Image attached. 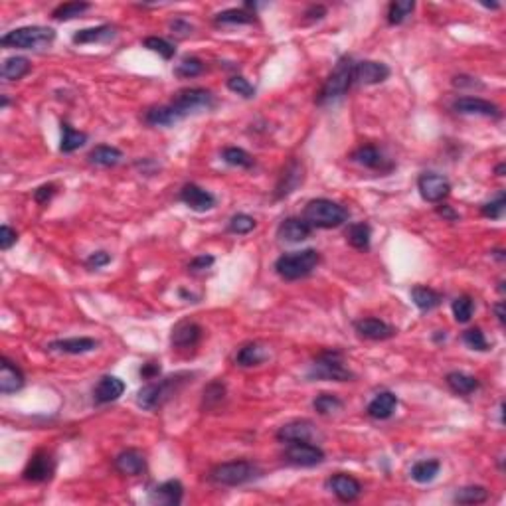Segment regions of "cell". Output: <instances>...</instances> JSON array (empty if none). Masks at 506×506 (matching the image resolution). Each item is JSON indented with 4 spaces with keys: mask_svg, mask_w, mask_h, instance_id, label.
<instances>
[{
    "mask_svg": "<svg viewBox=\"0 0 506 506\" xmlns=\"http://www.w3.org/2000/svg\"><path fill=\"white\" fill-rule=\"evenodd\" d=\"M492 311H495V315H497V320L500 322V327H505L506 325V315H505V301H498L492 305Z\"/></svg>",
    "mask_w": 506,
    "mask_h": 506,
    "instance_id": "94428289",
    "label": "cell"
},
{
    "mask_svg": "<svg viewBox=\"0 0 506 506\" xmlns=\"http://www.w3.org/2000/svg\"><path fill=\"white\" fill-rule=\"evenodd\" d=\"M142 46H144L147 50H151V52L159 53L162 60H172V58L176 56V48H174V44L169 42V40H164V38H159V36H149V38H144V40H142Z\"/></svg>",
    "mask_w": 506,
    "mask_h": 506,
    "instance_id": "f6af8a7d",
    "label": "cell"
},
{
    "mask_svg": "<svg viewBox=\"0 0 506 506\" xmlns=\"http://www.w3.org/2000/svg\"><path fill=\"white\" fill-rule=\"evenodd\" d=\"M492 255L497 259H500V261H505V255H502V249H497V251H492Z\"/></svg>",
    "mask_w": 506,
    "mask_h": 506,
    "instance_id": "03108f58",
    "label": "cell"
},
{
    "mask_svg": "<svg viewBox=\"0 0 506 506\" xmlns=\"http://www.w3.org/2000/svg\"><path fill=\"white\" fill-rule=\"evenodd\" d=\"M436 212L439 218H443L445 222H459V220H461V214L457 212V210H453V206L443 204V202L437 206Z\"/></svg>",
    "mask_w": 506,
    "mask_h": 506,
    "instance_id": "9f6ffc18",
    "label": "cell"
},
{
    "mask_svg": "<svg viewBox=\"0 0 506 506\" xmlns=\"http://www.w3.org/2000/svg\"><path fill=\"white\" fill-rule=\"evenodd\" d=\"M269 360V348L261 342H246L236 354V364L241 368H253Z\"/></svg>",
    "mask_w": 506,
    "mask_h": 506,
    "instance_id": "f1b7e54d",
    "label": "cell"
},
{
    "mask_svg": "<svg viewBox=\"0 0 506 506\" xmlns=\"http://www.w3.org/2000/svg\"><path fill=\"white\" fill-rule=\"evenodd\" d=\"M16 241L18 231L12 230L9 223H2V228H0V249H2V251H9Z\"/></svg>",
    "mask_w": 506,
    "mask_h": 506,
    "instance_id": "f5cc1de1",
    "label": "cell"
},
{
    "mask_svg": "<svg viewBox=\"0 0 506 506\" xmlns=\"http://www.w3.org/2000/svg\"><path fill=\"white\" fill-rule=\"evenodd\" d=\"M214 255H210V253H200V255H196V258L190 259V263H188V269L190 271H194V273H198V271H206V269H210V267L214 265Z\"/></svg>",
    "mask_w": 506,
    "mask_h": 506,
    "instance_id": "db71d44e",
    "label": "cell"
},
{
    "mask_svg": "<svg viewBox=\"0 0 506 506\" xmlns=\"http://www.w3.org/2000/svg\"><path fill=\"white\" fill-rule=\"evenodd\" d=\"M56 194H58V186L50 182V184H42V186L36 188L34 200L38 202V204H48Z\"/></svg>",
    "mask_w": 506,
    "mask_h": 506,
    "instance_id": "11a10c76",
    "label": "cell"
},
{
    "mask_svg": "<svg viewBox=\"0 0 506 506\" xmlns=\"http://www.w3.org/2000/svg\"><path fill=\"white\" fill-rule=\"evenodd\" d=\"M226 400V384L220 380H214L204 388V396H202V408L204 409H216L222 401Z\"/></svg>",
    "mask_w": 506,
    "mask_h": 506,
    "instance_id": "b9f144b4",
    "label": "cell"
},
{
    "mask_svg": "<svg viewBox=\"0 0 506 506\" xmlns=\"http://www.w3.org/2000/svg\"><path fill=\"white\" fill-rule=\"evenodd\" d=\"M24 384H26L24 372L10 358L2 356V360H0V394H4V396L16 394L24 388Z\"/></svg>",
    "mask_w": 506,
    "mask_h": 506,
    "instance_id": "603a6c76",
    "label": "cell"
},
{
    "mask_svg": "<svg viewBox=\"0 0 506 506\" xmlns=\"http://www.w3.org/2000/svg\"><path fill=\"white\" fill-rule=\"evenodd\" d=\"M312 233V226L305 218H285L277 228V238L285 243H301Z\"/></svg>",
    "mask_w": 506,
    "mask_h": 506,
    "instance_id": "cb8c5ba5",
    "label": "cell"
},
{
    "mask_svg": "<svg viewBox=\"0 0 506 506\" xmlns=\"http://www.w3.org/2000/svg\"><path fill=\"white\" fill-rule=\"evenodd\" d=\"M192 376L194 374L176 372L162 378V380H157V382H149L147 386H142L137 394V404L147 411H154V409L162 408L172 396H176L178 391L192 380Z\"/></svg>",
    "mask_w": 506,
    "mask_h": 506,
    "instance_id": "6da1fadb",
    "label": "cell"
},
{
    "mask_svg": "<svg viewBox=\"0 0 506 506\" xmlns=\"http://www.w3.org/2000/svg\"><path fill=\"white\" fill-rule=\"evenodd\" d=\"M202 71H204V62H202L200 58H194V56L184 58V60L178 63L176 68H174V73H176L178 78H182V80H192V78H198Z\"/></svg>",
    "mask_w": 506,
    "mask_h": 506,
    "instance_id": "7dc6e473",
    "label": "cell"
},
{
    "mask_svg": "<svg viewBox=\"0 0 506 506\" xmlns=\"http://www.w3.org/2000/svg\"><path fill=\"white\" fill-rule=\"evenodd\" d=\"M391 70L382 62L362 60L354 65V83L360 85H378L390 78Z\"/></svg>",
    "mask_w": 506,
    "mask_h": 506,
    "instance_id": "ac0fdd59",
    "label": "cell"
},
{
    "mask_svg": "<svg viewBox=\"0 0 506 506\" xmlns=\"http://www.w3.org/2000/svg\"><path fill=\"white\" fill-rule=\"evenodd\" d=\"M451 311H453L455 320L459 325H467L473 319V311H475V301H473L469 295H461L457 297L451 305Z\"/></svg>",
    "mask_w": 506,
    "mask_h": 506,
    "instance_id": "bcb514c9",
    "label": "cell"
},
{
    "mask_svg": "<svg viewBox=\"0 0 506 506\" xmlns=\"http://www.w3.org/2000/svg\"><path fill=\"white\" fill-rule=\"evenodd\" d=\"M117 30L115 26L111 24H101V26H93V28H83L80 32L71 36V42L78 46H85V44H107L111 40H115Z\"/></svg>",
    "mask_w": 506,
    "mask_h": 506,
    "instance_id": "4316f807",
    "label": "cell"
},
{
    "mask_svg": "<svg viewBox=\"0 0 506 506\" xmlns=\"http://www.w3.org/2000/svg\"><path fill=\"white\" fill-rule=\"evenodd\" d=\"M453 111L459 115H480V117H492L498 119L500 117V109L495 103H490L487 99L483 97H459L453 101Z\"/></svg>",
    "mask_w": 506,
    "mask_h": 506,
    "instance_id": "d6986e66",
    "label": "cell"
},
{
    "mask_svg": "<svg viewBox=\"0 0 506 506\" xmlns=\"http://www.w3.org/2000/svg\"><path fill=\"white\" fill-rule=\"evenodd\" d=\"M182 498H184V487L178 479L164 480L152 490H149V500L152 505L178 506L182 502Z\"/></svg>",
    "mask_w": 506,
    "mask_h": 506,
    "instance_id": "7402d4cb",
    "label": "cell"
},
{
    "mask_svg": "<svg viewBox=\"0 0 506 506\" xmlns=\"http://www.w3.org/2000/svg\"><path fill=\"white\" fill-rule=\"evenodd\" d=\"M354 330L358 332V337L366 338V340H388L398 334V330L394 329L391 325H388L386 320L376 319V317H364V319L354 320Z\"/></svg>",
    "mask_w": 506,
    "mask_h": 506,
    "instance_id": "e0dca14e",
    "label": "cell"
},
{
    "mask_svg": "<svg viewBox=\"0 0 506 506\" xmlns=\"http://www.w3.org/2000/svg\"><path fill=\"white\" fill-rule=\"evenodd\" d=\"M445 382L449 386V390L459 394V396H471L480 388V382L475 376H469L465 372H449L445 376Z\"/></svg>",
    "mask_w": 506,
    "mask_h": 506,
    "instance_id": "836d02e7",
    "label": "cell"
},
{
    "mask_svg": "<svg viewBox=\"0 0 506 506\" xmlns=\"http://www.w3.org/2000/svg\"><path fill=\"white\" fill-rule=\"evenodd\" d=\"M170 30H172V34H178V36H188L192 34V24H188L186 20H182V18H176V20H172L170 22Z\"/></svg>",
    "mask_w": 506,
    "mask_h": 506,
    "instance_id": "6f0895ef",
    "label": "cell"
},
{
    "mask_svg": "<svg viewBox=\"0 0 506 506\" xmlns=\"http://www.w3.org/2000/svg\"><path fill=\"white\" fill-rule=\"evenodd\" d=\"M204 330L194 320H180L170 332V344L178 350H188L200 344Z\"/></svg>",
    "mask_w": 506,
    "mask_h": 506,
    "instance_id": "2e32d148",
    "label": "cell"
},
{
    "mask_svg": "<svg viewBox=\"0 0 506 506\" xmlns=\"http://www.w3.org/2000/svg\"><path fill=\"white\" fill-rule=\"evenodd\" d=\"M178 198H180L182 204H186L188 208L194 210V212H210V210H214L216 204H218L216 196H214L210 190L198 186V184H192V182L182 186Z\"/></svg>",
    "mask_w": 506,
    "mask_h": 506,
    "instance_id": "5bb4252c",
    "label": "cell"
},
{
    "mask_svg": "<svg viewBox=\"0 0 506 506\" xmlns=\"http://www.w3.org/2000/svg\"><path fill=\"white\" fill-rule=\"evenodd\" d=\"M311 380H325V382H350L354 380V372L344 364V354L337 348H329L317 354L312 360L309 374Z\"/></svg>",
    "mask_w": 506,
    "mask_h": 506,
    "instance_id": "277c9868",
    "label": "cell"
},
{
    "mask_svg": "<svg viewBox=\"0 0 506 506\" xmlns=\"http://www.w3.org/2000/svg\"><path fill=\"white\" fill-rule=\"evenodd\" d=\"M216 105V97L210 89L206 88H188L180 89L176 95L172 97L169 107L170 115L174 119V125L180 123L182 119L194 115V113H202V111H210Z\"/></svg>",
    "mask_w": 506,
    "mask_h": 506,
    "instance_id": "3957f363",
    "label": "cell"
},
{
    "mask_svg": "<svg viewBox=\"0 0 506 506\" xmlns=\"http://www.w3.org/2000/svg\"><path fill=\"white\" fill-rule=\"evenodd\" d=\"M53 473H56V461H53L52 453L40 449L28 459L26 467L22 471V479L26 483H48V480H52Z\"/></svg>",
    "mask_w": 506,
    "mask_h": 506,
    "instance_id": "8fae6325",
    "label": "cell"
},
{
    "mask_svg": "<svg viewBox=\"0 0 506 506\" xmlns=\"http://www.w3.org/2000/svg\"><path fill=\"white\" fill-rule=\"evenodd\" d=\"M347 241L350 243V248L358 249V251H368L370 243H372V228L366 222L350 223L347 230Z\"/></svg>",
    "mask_w": 506,
    "mask_h": 506,
    "instance_id": "e575fe53",
    "label": "cell"
},
{
    "mask_svg": "<svg viewBox=\"0 0 506 506\" xmlns=\"http://www.w3.org/2000/svg\"><path fill=\"white\" fill-rule=\"evenodd\" d=\"M159 374H160V364H157V362H147V364H142L141 376L144 378V380H157Z\"/></svg>",
    "mask_w": 506,
    "mask_h": 506,
    "instance_id": "91938a15",
    "label": "cell"
},
{
    "mask_svg": "<svg viewBox=\"0 0 506 506\" xmlns=\"http://www.w3.org/2000/svg\"><path fill=\"white\" fill-rule=\"evenodd\" d=\"M305 182V164L299 159H291L281 170L279 180L275 184L273 198L275 200H285L287 196H291Z\"/></svg>",
    "mask_w": 506,
    "mask_h": 506,
    "instance_id": "30bf717a",
    "label": "cell"
},
{
    "mask_svg": "<svg viewBox=\"0 0 506 506\" xmlns=\"http://www.w3.org/2000/svg\"><path fill=\"white\" fill-rule=\"evenodd\" d=\"M495 172H497V176H505V162H502V164H498L497 169H495Z\"/></svg>",
    "mask_w": 506,
    "mask_h": 506,
    "instance_id": "e7e4bbea",
    "label": "cell"
},
{
    "mask_svg": "<svg viewBox=\"0 0 506 506\" xmlns=\"http://www.w3.org/2000/svg\"><path fill=\"white\" fill-rule=\"evenodd\" d=\"M463 80H465V78H463ZM463 80H461V78H455V81H453L455 88H459V85H465V81H463ZM467 85H479V88H480L479 81L473 80V78H471V81H467Z\"/></svg>",
    "mask_w": 506,
    "mask_h": 506,
    "instance_id": "6125c7cd",
    "label": "cell"
},
{
    "mask_svg": "<svg viewBox=\"0 0 506 506\" xmlns=\"http://www.w3.org/2000/svg\"><path fill=\"white\" fill-rule=\"evenodd\" d=\"M396 408H398V396H396L394 391H380V394H376V398L368 404L366 413L372 419L384 421V419H390L391 416H394Z\"/></svg>",
    "mask_w": 506,
    "mask_h": 506,
    "instance_id": "83f0119b",
    "label": "cell"
},
{
    "mask_svg": "<svg viewBox=\"0 0 506 506\" xmlns=\"http://www.w3.org/2000/svg\"><path fill=\"white\" fill-rule=\"evenodd\" d=\"M411 301L421 312H429L443 302V295L426 285H416L411 287Z\"/></svg>",
    "mask_w": 506,
    "mask_h": 506,
    "instance_id": "4dcf8cb0",
    "label": "cell"
},
{
    "mask_svg": "<svg viewBox=\"0 0 506 506\" xmlns=\"http://www.w3.org/2000/svg\"><path fill=\"white\" fill-rule=\"evenodd\" d=\"M327 487L332 490V495L342 500V502H354L356 498L362 495V485L360 480L354 479L352 475H347V473H337L332 475L327 483Z\"/></svg>",
    "mask_w": 506,
    "mask_h": 506,
    "instance_id": "ffe728a7",
    "label": "cell"
},
{
    "mask_svg": "<svg viewBox=\"0 0 506 506\" xmlns=\"http://www.w3.org/2000/svg\"><path fill=\"white\" fill-rule=\"evenodd\" d=\"M89 164L99 167V169H113L121 160H123V151L111 147V144H97L95 149H91L88 154Z\"/></svg>",
    "mask_w": 506,
    "mask_h": 506,
    "instance_id": "f546056e",
    "label": "cell"
},
{
    "mask_svg": "<svg viewBox=\"0 0 506 506\" xmlns=\"http://www.w3.org/2000/svg\"><path fill=\"white\" fill-rule=\"evenodd\" d=\"M354 65L356 62L350 56H342L338 60L334 70L330 71V75L315 99L317 105H330L347 95L348 89L354 85Z\"/></svg>",
    "mask_w": 506,
    "mask_h": 506,
    "instance_id": "7a4b0ae2",
    "label": "cell"
},
{
    "mask_svg": "<svg viewBox=\"0 0 506 506\" xmlns=\"http://www.w3.org/2000/svg\"><path fill=\"white\" fill-rule=\"evenodd\" d=\"M413 10H416V2L413 0H396V2H391L390 9H388V24L400 26L413 14Z\"/></svg>",
    "mask_w": 506,
    "mask_h": 506,
    "instance_id": "ab89813d",
    "label": "cell"
},
{
    "mask_svg": "<svg viewBox=\"0 0 506 506\" xmlns=\"http://www.w3.org/2000/svg\"><path fill=\"white\" fill-rule=\"evenodd\" d=\"M439 471H441V461L439 459H423V461H418L411 467L409 475L419 485H429L437 479Z\"/></svg>",
    "mask_w": 506,
    "mask_h": 506,
    "instance_id": "d590c367",
    "label": "cell"
},
{
    "mask_svg": "<svg viewBox=\"0 0 506 506\" xmlns=\"http://www.w3.org/2000/svg\"><path fill=\"white\" fill-rule=\"evenodd\" d=\"M88 10H91V4H89V2H63V4L53 9L52 18L53 20H58V22H68V20L81 16V14L88 12Z\"/></svg>",
    "mask_w": 506,
    "mask_h": 506,
    "instance_id": "60d3db41",
    "label": "cell"
},
{
    "mask_svg": "<svg viewBox=\"0 0 506 506\" xmlns=\"http://www.w3.org/2000/svg\"><path fill=\"white\" fill-rule=\"evenodd\" d=\"M253 22H255V12H248L246 9L222 10L214 18L216 26H248Z\"/></svg>",
    "mask_w": 506,
    "mask_h": 506,
    "instance_id": "d6a6232c",
    "label": "cell"
},
{
    "mask_svg": "<svg viewBox=\"0 0 506 506\" xmlns=\"http://www.w3.org/2000/svg\"><path fill=\"white\" fill-rule=\"evenodd\" d=\"M226 85H228V89H230L231 93H236V95H240V97L243 99L255 97V88H253L243 75H231Z\"/></svg>",
    "mask_w": 506,
    "mask_h": 506,
    "instance_id": "681fc988",
    "label": "cell"
},
{
    "mask_svg": "<svg viewBox=\"0 0 506 506\" xmlns=\"http://www.w3.org/2000/svg\"><path fill=\"white\" fill-rule=\"evenodd\" d=\"M320 253L317 249L307 248L301 251L283 253L275 261V273L285 281H299L309 277L319 267Z\"/></svg>",
    "mask_w": 506,
    "mask_h": 506,
    "instance_id": "5b68a950",
    "label": "cell"
},
{
    "mask_svg": "<svg viewBox=\"0 0 506 506\" xmlns=\"http://www.w3.org/2000/svg\"><path fill=\"white\" fill-rule=\"evenodd\" d=\"M283 461L293 465V467H317L320 463H325V451L317 443L311 441H293L287 443L283 451Z\"/></svg>",
    "mask_w": 506,
    "mask_h": 506,
    "instance_id": "9c48e42d",
    "label": "cell"
},
{
    "mask_svg": "<svg viewBox=\"0 0 506 506\" xmlns=\"http://www.w3.org/2000/svg\"><path fill=\"white\" fill-rule=\"evenodd\" d=\"M350 160L364 167V169L370 170H378V172H390L394 170V162L390 159L384 157V152L374 147V144H362L358 147L352 154H350Z\"/></svg>",
    "mask_w": 506,
    "mask_h": 506,
    "instance_id": "9a60e30c",
    "label": "cell"
},
{
    "mask_svg": "<svg viewBox=\"0 0 506 506\" xmlns=\"http://www.w3.org/2000/svg\"><path fill=\"white\" fill-rule=\"evenodd\" d=\"M53 40H56L53 28L22 26L2 36L0 44L4 48H18V50H44L53 44Z\"/></svg>",
    "mask_w": 506,
    "mask_h": 506,
    "instance_id": "ba28073f",
    "label": "cell"
},
{
    "mask_svg": "<svg viewBox=\"0 0 506 506\" xmlns=\"http://www.w3.org/2000/svg\"><path fill=\"white\" fill-rule=\"evenodd\" d=\"M418 190L421 198L429 204H441L447 196L451 194L449 180L436 172H426L418 178Z\"/></svg>",
    "mask_w": 506,
    "mask_h": 506,
    "instance_id": "4fadbf2b",
    "label": "cell"
},
{
    "mask_svg": "<svg viewBox=\"0 0 506 506\" xmlns=\"http://www.w3.org/2000/svg\"><path fill=\"white\" fill-rule=\"evenodd\" d=\"M261 475H263V471L259 469L258 463L240 459V461H228L216 465L208 475V479L218 487H241V485H248L251 480L259 479Z\"/></svg>",
    "mask_w": 506,
    "mask_h": 506,
    "instance_id": "8992f818",
    "label": "cell"
},
{
    "mask_svg": "<svg viewBox=\"0 0 506 506\" xmlns=\"http://www.w3.org/2000/svg\"><path fill=\"white\" fill-rule=\"evenodd\" d=\"M302 16L307 18L309 22H315V20H322V18L327 16V9L322 6V4H312V6H309V9L305 10V14Z\"/></svg>",
    "mask_w": 506,
    "mask_h": 506,
    "instance_id": "680465c9",
    "label": "cell"
},
{
    "mask_svg": "<svg viewBox=\"0 0 506 506\" xmlns=\"http://www.w3.org/2000/svg\"><path fill=\"white\" fill-rule=\"evenodd\" d=\"M258 228V220L249 214H233L228 222V231L233 236H248Z\"/></svg>",
    "mask_w": 506,
    "mask_h": 506,
    "instance_id": "ee69618b",
    "label": "cell"
},
{
    "mask_svg": "<svg viewBox=\"0 0 506 506\" xmlns=\"http://www.w3.org/2000/svg\"><path fill=\"white\" fill-rule=\"evenodd\" d=\"M222 160L230 167H236V169L249 170L255 167V159L246 149H240V147H226L222 151Z\"/></svg>",
    "mask_w": 506,
    "mask_h": 506,
    "instance_id": "f35d334b",
    "label": "cell"
},
{
    "mask_svg": "<svg viewBox=\"0 0 506 506\" xmlns=\"http://www.w3.org/2000/svg\"><path fill=\"white\" fill-rule=\"evenodd\" d=\"M99 340L89 337H73V338H60V340H52L48 344V350L50 352H58V354H71V356H80V354H88V352H93L97 350Z\"/></svg>",
    "mask_w": 506,
    "mask_h": 506,
    "instance_id": "44dd1931",
    "label": "cell"
},
{
    "mask_svg": "<svg viewBox=\"0 0 506 506\" xmlns=\"http://www.w3.org/2000/svg\"><path fill=\"white\" fill-rule=\"evenodd\" d=\"M111 253H107V251H93L91 255H89L88 259H85V267L88 269H101V267H105L111 263Z\"/></svg>",
    "mask_w": 506,
    "mask_h": 506,
    "instance_id": "816d5d0a",
    "label": "cell"
},
{
    "mask_svg": "<svg viewBox=\"0 0 506 506\" xmlns=\"http://www.w3.org/2000/svg\"><path fill=\"white\" fill-rule=\"evenodd\" d=\"M125 382L117 376H103L93 388V401L97 406H105L111 401H117L125 394Z\"/></svg>",
    "mask_w": 506,
    "mask_h": 506,
    "instance_id": "484cf974",
    "label": "cell"
},
{
    "mask_svg": "<svg viewBox=\"0 0 506 506\" xmlns=\"http://www.w3.org/2000/svg\"><path fill=\"white\" fill-rule=\"evenodd\" d=\"M302 218L311 223L312 230H332L338 228L348 220V210L338 202H332L329 198H315L311 202H307Z\"/></svg>",
    "mask_w": 506,
    "mask_h": 506,
    "instance_id": "52a82bcc",
    "label": "cell"
},
{
    "mask_svg": "<svg viewBox=\"0 0 506 506\" xmlns=\"http://www.w3.org/2000/svg\"><path fill=\"white\" fill-rule=\"evenodd\" d=\"M30 71H32V63H30L28 58H24V56H12V58H6L2 62L0 75H2L4 81H20L22 78H26Z\"/></svg>",
    "mask_w": 506,
    "mask_h": 506,
    "instance_id": "1f68e13d",
    "label": "cell"
},
{
    "mask_svg": "<svg viewBox=\"0 0 506 506\" xmlns=\"http://www.w3.org/2000/svg\"><path fill=\"white\" fill-rule=\"evenodd\" d=\"M506 210V194L505 192H498V196L495 200H490L487 204L480 206V214L489 220H502Z\"/></svg>",
    "mask_w": 506,
    "mask_h": 506,
    "instance_id": "c3c4849f",
    "label": "cell"
},
{
    "mask_svg": "<svg viewBox=\"0 0 506 506\" xmlns=\"http://www.w3.org/2000/svg\"><path fill=\"white\" fill-rule=\"evenodd\" d=\"M9 105H10L9 97H6V95H0V107H2V109H6Z\"/></svg>",
    "mask_w": 506,
    "mask_h": 506,
    "instance_id": "be15d7a7",
    "label": "cell"
},
{
    "mask_svg": "<svg viewBox=\"0 0 506 506\" xmlns=\"http://www.w3.org/2000/svg\"><path fill=\"white\" fill-rule=\"evenodd\" d=\"M275 437L277 441H281V443H293V441H311V443H317V439L320 437V431L311 419H293V421L279 427Z\"/></svg>",
    "mask_w": 506,
    "mask_h": 506,
    "instance_id": "7c38bea8",
    "label": "cell"
},
{
    "mask_svg": "<svg viewBox=\"0 0 506 506\" xmlns=\"http://www.w3.org/2000/svg\"><path fill=\"white\" fill-rule=\"evenodd\" d=\"M113 465L117 473H121L125 477H139L147 471V459L139 449H123L115 457Z\"/></svg>",
    "mask_w": 506,
    "mask_h": 506,
    "instance_id": "d4e9b609",
    "label": "cell"
},
{
    "mask_svg": "<svg viewBox=\"0 0 506 506\" xmlns=\"http://www.w3.org/2000/svg\"><path fill=\"white\" fill-rule=\"evenodd\" d=\"M463 342L471 350H479V352H487L489 350V340L485 338V332L480 329H469L463 332Z\"/></svg>",
    "mask_w": 506,
    "mask_h": 506,
    "instance_id": "f907efd6",
    "label": "cell"
},
{
    "mask_svg": "<svg viewBox=\"0 0 506 506\" xmlns=\"http://www.w3.org/2000/svg\"><path fill=\"white\" fill-rule=\"evenodd\" d=\"M489 500V489L480 485H467L455 490L453 502L457 505H483Z\"/></svg>",
    "mask_w": 506,
    "mask_h": 506,
    "instance_id": "8d00e7d4",
    "label": "cell"
},
{
    "mask_svg": "<svg viewBox=\"0 0 506 506\" xmlns=\"http://www.w3.org/2000/svg\"><path fill=\"white\" fill-rule=\"evenodd\" d=\"M312 408H315V411L319 416H332V413H337V411L344 408V401L340 400L338 396H334V394H320L312 401Z\"/></svg>",
    "mask_w": 506,
    "mask_h": 506,
    "instance_id": "7bdbcfd3",
    "label": "cell"
},
{
    "mask_svg": "<svg viewBox=\"0 0 506 506\" xmlns=\"http://www.w3.org/2000/svg\"><path fill=\"white\" fill-rule=\"evenodd\" d=\"M498 291H500V293H505V281H500V283H498Z\"/></svg>",
    "mask_w": 506,
    "mask_h": 506,
    "instance_id": "003e7915",
    "label": "cell"
},
{
    "mask_svg": "<svg viewBox=\"0 0 506 506\" xmlns=\"http://www.w3.org/2000/svg\"><path fill=\"white\" fill-rule=\"evenodd\" d=\"M88 139H89L88 133H83V131H75L68 121H63L60 151H62L63 154H71V152H75L78 149H81V147L88 142Z\"/></svg>",
    "mask_w": 506,
    "mask_h": 506,
    "instance_id": "74e56055",
    "label": "cell"
}]
</instances>
